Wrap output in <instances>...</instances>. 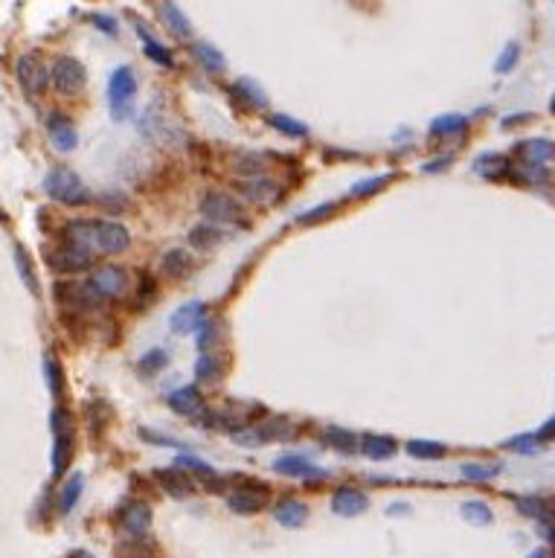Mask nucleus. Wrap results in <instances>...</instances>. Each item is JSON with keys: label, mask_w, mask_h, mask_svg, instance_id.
Returning <instances> with one entry per match:
<instances>
[{"label": "nucleus", "mask_w": 555, "mask_h": 558, "mask_svg": "<svg viewBox=\"0 0 555 558\" xmlns=\"http://www.w3.org/2000/svg\"><path fill=\"white\" fill-rule=\"evenodd\" d=\"M370 509V497L355 489V486H341L335 494H331V512L341 518H357Z\"/></svg>", "instance_id": "nucleus-12"}, {"label": "nucleus", "mask_w": 555, "mask_h": 558, "mask_svg": "<svg viewBox=\"0 0 555 558\" xmlns=\"http://www.w3.org/2000/svg\"><path fill=\"white\" fill-rule=\"evenodd\" d=\"M549 436H555V416H552V422H549V424H544L541 434H538V439H549Z\"/></svg>", "instance_id": "nucleus-49"}, {"label": "nucleus", "mask_w": 555, "mask_h": 558, "mask_svg": "<svg viewBox=\"0 0 555 558\" xmlns=\"http://www.w3.org/2000/svg\"><path fill=\"white\" fill-rule=\"evenodd\" d=\"M140 436L143 439H151V445H166V448H181V442L178 439H172V436H163V434H154V431H140Z\"/></svg>", "instance_id": "nucleus-46"}, {"label": "nucleus", "mask_w": 555, "mask_h": 558, "mask_svg": "<svg viewBox=\"0 0 555 558\" xmlns=\"http://www.w3.org/2000/svg\"><path fill=\"white\" fill-rule=\"evenodd\" d=\"M326 442L331 448H338V451H355V448H360V439L355 434H349V431H341V428H328L326 431Z\"/></svg>", "instance_id": "nucleus-40"}, {"label": "nucleus", "mask_w": 555, "mask_h": 558, "mask_svg": "<svg viewBox=\"0 0 555 558\" xmlns=\"http://www.w3.org/2000/svg\"><path fill=\"white\" fill-rule=\"evenodd\" d=\"M459 474L465 477V480L486 483V480H494V477L500 474V465H488V463H465V465H459Z\"/></svg>", "instance_id": "nucleus-29"}, {"label": "nucleus", "mask_w": 555, "mask_h": 558, "mask_svg": "<svg viewBox=\"0 0 555 558\" xmlns=\"http://www.w3.org/2000/svg\"><path fill=\"white\" fill-rule=\"evenodd\" d=\"M166 364H169V352L166 349H151L140 358V364H137V369L143 372V376H154V372H160Z\"/></svg>", "instance_id": "nucleus-39"}, {"label": "nucleus", "mask_w": 555, "mask_h": 558, "mask_svg": "<svg viewBox=\"0 0 555 558\" xmlns=\"http://www.w3.org/2000/svg\"><path fill=\"white\" fill-rule=\"evenodd\" d=\"M221 242H224V233H221L218 227H210V224H198V227H192V233H189V245L198 248V250H212Z\"/></svg>", "instance_id": "nucleus-25"}, {"label": "nucleus", "mask_w": 555, "mask_h": 558, "mask_svg": "<svg viewBox=\"0 0 555 558\" xmlns=\"http://www.w3.org/2000/svg\"><path fill=\"white\" fill-rule=\"evenodd\" d=\"M50 79H52L55 91H59L62 96H76V93H81V91H85L88 73H85V67H81L76 59H70V56H62L59 62L52 64V70H50Z\"/></svg>", "instance_id": "nucleus-5"}, {"label": "nucleus", "mask_w": 555, "mask_h": 558, "mask_svg": "<svg viewBox=\"0 0 555 558\" xmlns=\"http://www.w3.org/2000/svg\"><path fill=\"white\" fill-rule=\"evenodd\" d=\"M160 21H163L166 30H169L172 35H178V38H189V35H192V23H189V18L178 9L175 0H163V4H160Z\"/></svg>", "instance_id": "nucleus-21"}, {"label": "nucleus", "mask_w": 555, "mask_h": 558, "mask_svg": "<svg viewBox=\"0 0 555 558\" xmlns=\"http://www.w3.org/2000/svg\"><path fill=\"white\" fill-rule=\"evenodd\" d=\"M201 212L210 219V221H218V224H227V221H239L241 219V207L233 195L227 192H207L201 198Z\"/></svg>", "instance_id": "nucleus-9"}, {"label": "nucleus", "mask_w": 555, "mask_h": 558, "mask_svg": "<svg viewBox=\"0 0 555 558\" xmlns=\"http://www.w3.org/2000/svg\"><path fill=\"white\" fill-rule=\"evenodd\" d=\"M268 506V489L265 486H247V489H236L227 494V509L236 515H256Z\"/></svg>", "instance_id": "nucleus-11"}, {"label": "nucleus", "mask_w": 555, "mask_h": 558, "mask_svg": "<svg viewBox=\"0 0 555 558\" xmlns=\"http://www.w3.org/2000/svg\"><path fill=\"white\" fill-rule=\"evenodd\" d=\"M0 216H4V209H0Z\"/></svg>", "instance_id": "nucleus-53"}, {"label": "nucleus", "mask_w": 555, "mask_h": 558, "mask_svg": "<svg viewBox=\"0 0 555 558\" xmlns=\"http://www.w3.org/2000/svg\"><path fill=\"white\" fill-rule=\"evenodd\" d=\"M268 122H270L276 131L288 134V137H305V134H309V125H302V122H297L294 117H285V114H276V117H270Z\"/></svg>", "instance_id": "nucleus-38"}, {"label": "nucleus", "mask_w": 555, "mask_h": 558, "mask_svg": "<svg viewBox=\"0 0 555 558\" xmlns=\"http://www.w3.org/2000/svg\"><path fill=\"white\" fill-rule=\"evenodd\" d=\"M175 465H181V468H189V471H198V474H212V468L204 463V460H198V457H178V463Z\"/></svg>", "instance_id": "nucleus-44"}, {"label": "nucleus", "mask_w": 555, "mask_h": 558, "mask_svg": "<svg viewBox=\"0 0 555 558\" xmlns=\"http://www.w3.org/2000/svg\"><path fill=\"white\" fill-rule=\"evenodd\" d=\"M192 52H195V59L201 62V67H204V70H210V73H224V70H227L224 56H221V52H218L212 44H207V41H195Z\"/></svg>", "instance_id": "nucleus-24"}, {"label": "nucleus", "mask_w": 555, "mask_h": 558, "mask_svg": "<svg viewBox=\"0 0 555 558\" xmlns=\"http://www.w3.org/2000/svg\"><path fill=\"white\" fill-rule=\"evenodd\" d=\"M93 23L99 26V30H105V33H117V23L110 18H105V15H93Z\"/></svg>", "instance_id": "nucleus-48"}, {"label": "nucleus", "mask_w": 555, "mask_h": 558, "mask_svg": "<svg viewBox=\"0 0 555 558\" xmlns=\"http://www.w3.org/2000/svg\"><path fill=\"white\" fill-rule=\"evenodd\" d=\"M195 376H198V381H218L221 376H224V361H221L215 352H204L195 364Z\"/></svg>", "instance_id": "nucleus-26"}, {"label": "nucleus", "mask_w": 555, "mask_h": 558, "mask_svg": "<svg viewBox=\"0 0 555 558\" xmlns=\"http://www.w3.org/2000/svg\"><path fill=\"white\" fill-rule=\"evenodd\" d=\"M465 117L462 114H445V117H436L430 122V134L433 137H448V134H457V131L465 128Z\"/></svg>", "instance_id": "nucleus-28"}, {"label": "nucleus", "mask_w": 555, "mask_h": 558, "mask_svg": "<svg viewBox=\"0 0 555 558\" xmlns=\"http://www.w3.org/2000/svg\"><path fill=\"white\" fill-rule=\"evenodd\" d=\"M276 474H285V477H323L326 471L317 468L309 457H299V454H285L273 463Z\"/></svg>", "instance_id": "nucleus-19"}, {"label": "nucleus", "mask_w": 555, "mask_h": 558, "mask_svg": "<svg viewBox=\"0 0 555 558\" xmlns=\"http://www.w3.org/2000/svg\"><path fill=\"white\" fill-rule=\"evenodd\" d=\"M517 59H520V47L512 41V44H506V50L500 52V59H497L494 70H497V73H512V67L517 64Z\"/></svg>", "instance_id": "nucleus-41"}, {"label": "nucleus", "mask_w": 555, "mask_h": 558, "mask_svg": "<svg viewBox=\"0 0 555 558\" xmlns=\"http://www.w3.org/2000/svg\"><path fill=\"white\" fill-rule=\"evenodd\" d=\"M137 33H140V35L146 38V56H149L151 62H157L160 67H169V70L175 67V59H172V52H169V50L160 47V44H157L146 30H140V26H137Z\"/></svg>", "instance_id": "nucleus-32"}, {"label": "nucleus", "mask_w": 555, "mask_h": 558, "mask_svg": "<svg viewBox=\"0 0 555 558\" xmlns=\"http://www.w3.org/2000/svg\"><path fill=\"white\" fill-rule=\"evenodd\" d=\"M207 320V308L204 303H186L172 314V332L178 335H189V332H198Z\"/></svg>", "instance_id": "nucleus-15"}, {"label": "nucleus", "mask_w": 555, "mask_h": 558, "mask_svg": "<svg viewBox=\"0 0 555 558\" xmlns=\"http://www.w3.org/2000/svg\"><path fill=\"white\" fill-rule=\"evenodd\" d=\"M462 518L468 521V523H477V526H486V523H491V509H488V503H483V500H465L462 503Z\"/></svg>", "instance_id": "nucleus-31"}, {"label": "nucleus", "mask_w": 555, "mask_h": 558, "mask_svg": "<svg viewBox=\"0 0 555 558\" xmlns=\"http://www.w3.org/2000/svg\"><path fill=\"white\" fill-rule=\"evenodd\" d=\"M73 457V428L55 431V445H52V477H62L70 465Z\"/></svg>", "instance_id": "nucleus-22"}, {"label": "nucleus", "mask_w": 555, "mask_h": 558, "mask_svg": "<svg viewBox=\"0 0 555 558\" xmlns=\"http://www.w3.org/2000/svg\"><path fill=\"white\" fill-rule=\"evenodd\" d=\"M233 96H244L251 108H265V105H268V96L262 93V88H259V85H253V82H251V79H241V82L233 88Z\"/></svg>", "instance_id": "nucleus-33"}, {"label": "nucleus", "mask_w": 555, "mask_h": 558, "mask_svg": "<svg viewBox=\"0 0 555 558\" xmlns=\"http://www.w3.org/2000/svg\"><path fill=\"white\" fill-rule=\"evenodd\" d=\"M549 108H552V114H555V96H552V105H549Z\"/></svg>", "instance_id": "nucleus-52"}, {"label": "nucleus", "mask_w": 555, "mask_h": 558, "mask_svg": "<svg viewBox=\"0 0 555 558\" xmlns=\"http://www.w3.org/2000/svg\"><path fill=\"white\" fill-rule=\"evenodd\" d=\"M120 526L131 538H143L151 529V506L143 500H131L120 509Z\"/></svg>", "instance_id": "nucleus-10"}, {"label": "nucleus", "mask_w": 555, "mask_h": 558, "mask_svg": "<svg viewBox=\"0 0 555 558\" xmlns=\"http://www.w3.org/2000/svg\"><path fill=\"white\" fill-rule=\"evenodd\" d=\"M70 558H91V552H85V550H79V552H73Z\"/></svg>", "instance_id": "nucleus-51"}, {"label": "nucleus", "mask_w": 555, "mask_h": 558, "mask_svg": "<svg viewBox=\"0 0 555 558\" xmlns=\"http://www.w3.org/2000/svg\"><path fill=\"white\" fill-rule=\"evenodd\" d=\"M396 439L393 436H364L360 439V451L370 457V460H390L396 454Z\"/></svg>", "instance_id": "nucleus-23"}, {"label": "nucleus", "mask_w": 555, "mask_h": 558, "mask_svg": "<svg viewBox=\"0 0 555 558\" xmlns=\"http://www.w3.org/2000/svg\"><path fill=\"white\" fill-rule=\"evenodd\" d=\"M44 192H47L52 201L64 204V207H81V204L91 201V195H88V190H85V183H81V178H79L73 169H67V166H55V169L47 172V178H44Z\"/></svg>", "instance_id": "nucleus-2"}, {"label": "nucleus", "mask_w": 555, "mask_h": 558, "mask_svg": "<svg viewBox=\"0 0 555 558\" xmlns=\"http://www.w3.org/2000/svg\"><path fill=\"white\" fill-rule=\"evenodd\" d=\"M273 518L280 521L282 526H288V529H297V526H302L305 521H309V506H305L302 500H297V497H282L273 506Z\"/></svg>", "instance_id": "nucleus-18"}, {"label": "nucleus", "mask_w": 555, "mask_h": 558, "mask_svg": "<svg viewBox=\"0 0 555 558\" xmlns=\"http://www.w3.org/2000/svg\"><path fill=\"white\" fill-rule=\"evenodd\" d=\"M134 93H137V79H134L131 67H117L114 73H110V85H108V96H110V111H114V120H128Z\"/></svg>", "instance_id": "nucleus-4"}, {"label": "nucleus", "mask_w": 555, "mask_h": 558, "mask_svg": "<svg viewBox=\"0 0 555 558\" xmlns=\"http://www.w3.org/2000/svg\"><path fill=\"white\" fill-rule=\"evenodd\" d=\"M169 407L175 410V413H181V416H186V419H201V416H207V402H204V395L195 390V387H181V390H175V393H169Z\"/></svg>", "instance_id": "nucleus-13"}, {"label": "nucleus", "mask_w": 555, "mask_h": 558, "mask_svg": "<svg viewBox=\"0 0 555 558\" xmlns=\"http://www.w3.org/2000/svg\"><path fill=\"white\" fill-rule=\"evenodd\" d=\"M81 489H85V477L81 474H73L70 480L64 483V489H62V497H59V509L67 515L76 503H79V497H81Z\"/></svg>", "instance_id": "nucleus-27"}, {"label": "nucleus", "mask_w": 555, "mask_h": 558, "mask_svg": "<svg viewBox=\"0 0 555 558\" xmlns=\"http://www.w3.org/2000/svg\"><path fill=\"white\" fill-rule=\"evenodd\" d=\"M44 372H47V387H50V393L59 398L62 395V390H64V376H62V364L55 361L52 355H44Z\"/></svg>", "instance_id": "nucleus-36"}, {"label": "nucleus", "mask_w": 555, "mask_h": 558, "mask_svg": "<svg viewBox=\"0 0 555 558\" xmlns=\"http://www.w3.org/2000/svg\"><path fill=\"white\" fill-rule=\"evenodd\" d=\"M410 457H419V460H442L445 457V445L442 442H430V439H413L407 445Z\"/></svg>", "instance_id": "nucleus-30"}, {"label": "nucleus", "mask_w": 555, "mask_h": 558, "mask_svg": "<svg viewBox=\"0 0 555 558\" xmlns=\"http://www.w3.org/2000/svg\"><path fill=\"white\" fill-rule=\"evenodd\" d=\"M331 212H335V204L314 207V212H309V216H299V224H314V221H320L323 216H331Z\"/></svg>", "instance_id": "nucleus-45"}, {"label": "nucleus", "mask_w": 555, "mask_h": 558, "mask_svg": "<svg viewBox=\"0 0 555 558\" xmlns=\"http://www.w3.org/2000/svg\"><path fill=\"white\" fill-rule=\"evenodd\" d=\"M93 259H96L93 253H88L85 248H79V245L67 242V238L50 253V265H52L55 271H62V274L85 271V268H91V265H93Z\"/></svg>", "instance_id": "nucleus-8"}, {"label": "nucleus", "mask_w": 555, "mask_h": 558, "mask_svg": "<svg viewBox=\"0 0 555 558\" xmlns=\"http://www.w3.org/2000/svg\"><path fill=\"white\" fill-rule=\"evenodd\" d=\"M387 180H390V175H381V178H372V180H360L355 190H352V195H355V198H364V195H370V192H378Z\"/></svg>", "instance_id": "nucleus-43"}, {"label": "nucleus", "mask_w": 555, "mask_h": 558, "mask_svg": "<svg viewBox=\"0 0 555 558\" xmlns=\"http://www.w3.org/2000/svg\"><path fill=\"white\" fill-rule=\"evenodd\" d=\"M517 154L523 157L526 166H547L555 161V143L552 140H544V137H535V140H526L517 146Z\"/></svg>", "instance_id": "nucleus-16"}, {"label": "nucleus", "mask_w": 555, "mask_h": 558, "mask_svg": "<svg viewBox=\"0 0 555 558\" xmlns=\"http://www.w3.org/2000/svg\"><path fill=\"white\" fill-rule=\"evenodd\" d=\"M85 288H88L93 303L117 300L128 291V274H125V268H120V265H102V268H96L88 277Z\"/></svg>", "instance_id": "nucleus-3"}, {"label": "nucleus", "mask_w": 555, "mask_h": 558, "mask_svg": "<svg viewBox=\"0 0 555 558\" xmlns=\"http://www.w3.org/2000/svg\"><path fill=\"white\" fill-rule=\"evenodd\" d=\"M526 558H549V552H547V550H535V552H530Z\"/></svg>", "instance_id": "nucleus-50"}, {"label": "nucleus", "mask_w": 555, "mask_h": 558, "mask_svg": "<svg viewBox=\"0 0 555 558\" xmlns=\"http://www.w3.org/2000/svg\"><path fill=\"white\" fill-rule=\"evenodd\" d=\"M538 442H541L538 436H515V439L506 442V448L509 451H517V454H535V451L541 448Z\"/></svg>", "instance_id": "nucleus-42"}, {"label": "nucleus", "mask_w": 555, "mask_h": 558, "mask_svg": "<svg viewBox=\"0 0 555 558\" xmlns=\"http://www.w3.org/2000/svg\"><path fill=\"white\" fill-rule=\"evenodd\" d=\"M236 186H239V192H241L247 201H251V204H256V207L273 204L276 198H280V192H282V183L276 180V178H268V175L241 178Z\"/></svg>", "instance_id": "nucleus-6"}, {"label": "nucleus", "mask_w": 555, "mask_h": 558, "mask_svg": "<svg viewBox=\"0 0 555 558\" xmlns=\"http://www.w3.org/2000/svg\"><path fill=\"white\" fill-rule=\"evenodd\" d=\"M47 131H50L52 146L59 149V151H73L79 146V134H76V128L70 125V120L64 114H50Z\"/></svg>", "instance_id": "nucleus-14"}, {"label": "nucleus", "mask_w": 555, "mask_h": 558, "mask_svg": "<svg viewBox=\"0 0 555 558\" xmlns=\"http://www.w3.org/2000/svg\"><path fill=\"white\" fill-rule=\"evenodd\" d=\"M154 477L172 497H186L195 492V480H192L183 468H160V471H154Z\"/></svg>", "instance_id": "nucleus-17"}, {"label": "nucleus", "mask_w": 555, "mask_h": 558, "mask_svg": "<svg viewBox=\"0 0 555 558\" xmlns=\"http://www.w3.org/2000/svg\"><path fill=\"white\" fill-rule=\"evenodd\" d=\"M517 509H520V515H530V518H538V521L552 518L549 503L544 497H520L517 500Z\"/></svg>", "instance_id": "nucleus-37"}, {"label": "nucleus", "mask_w": 555, "mask_h": 558, "mask_svg": "<svg viewBox=\"0 0 555 558\" xmlns=\"http://www.w3.org/2000/svg\"><path fill=\"white\" fill-rule=\"evenodd\" d=\"M15 265H18V274L23 277L26 288H30L33 294H38V277H35V268H33V262H30V256H26L23 248H15Z\"/></svg>", "instance_id": "nucleus-35"}, {"label": "nucleus", "mask_w": 555, "mask_h": 558, "mask_svg": "<svg viewBox=\"0 0 555 558\" xmlns=\"http://www.w3.org/2000/svg\"><path fill=\"white\" fill-rule=\"evenodd\" d=\"M64 238L88 253H122L131 245V236L122 224L105 219H76L64 227Z\"/></svg>", "instance_id": "nucleus-1"}, {"label": "nucleus", "mask_w": 555, "mask_h": 558, "mask_svg": "<svg viewBox=\"0 0 555 558\" xmlns=\"http://www.w3.org/2000/svg\"><path fill=\"white\" fill-rule=\"evenodd\" d=\"M160 271H163V277H169V279H183L186 274L195 271V259H192V253L175 248V250H169V253H163Z\"/></svg>", "instance_id": "nucleus-20"}, {"label": "nucleus", "mask_w": 555, "mask_h": 558, "mask_svg": "<svg viewBox=\"0 0 555 558\" xmlns=\"http://www.w3.org/2000/svg\"><path fill=\"white\" fill-rule=\"evenodd\" d=\"M506 169V161L500 154H480L477 161H474V172L477 175H483V178H500V172Z\"/></svg>", "instance_id": "nucleus-34"}, {"label": "nucleus", "mask_w": 555, "mask_h": 558, "mask_svg": "<svg viewBox=\"0 0 555 558\" xmlns=\"http://www.w3.org/2000/svg\"><path fill=\"white\" fill-rule=\"evenodd\" d=\"M15 73H18L21 88L30 93V96H41V93L47 91L50 70L44 67V62H41L38 56H21L18 64H15Z\"/></svg>", "instance_id": "nucleus-7"}, {"label": "nucleus", "mask_w": 555, "mask_h": 558, "mask_svg": "<svg viewBox=\"0 0 555 558\" xmlns=\"http://www.w3.org/2000/svg\"><path fill=\"white\" fill-rule=\"evenodd\" d=\"M154 291H157L154 279H151V277H143V291H140V294H137V300H140L143 306H149V303L154 300Z\"/></svg>", "instance_id": "nucleus-47"}]
</instances>
